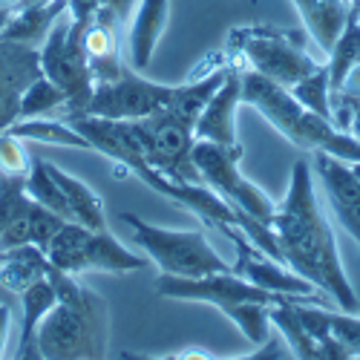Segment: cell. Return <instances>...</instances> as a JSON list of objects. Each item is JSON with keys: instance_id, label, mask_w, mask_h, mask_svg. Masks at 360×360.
I'll use <instances>...</instances> for the list:
<instances>
[{"instance_id": "6da1fadb", "label": "cell", "mask_w": 360, "mask_h": 360, "mask_svg": "<svg viewBox=\"0 0 360 360\" xmlns=\"http://www.w3.org/2000/svg\"><path fill=\"white\" fill-rule=\"evenodd\" d=\"M274 233L283 262L306 277L317 291H326L343 311H360V300L343 268L338 239L323 217L314 193V170L309 159H297L291 167L288 191L274 211Z\"/></svg>"}, {"instance_id": "7a4b0ae2", "label": "cell", "mask_w": 360, "mask_h": 360, "mask_svg": "<svg viewBox=\"0 0 360 360\" xmlns=\"http://www.w3.org/2000/svg\"><path fill=\"white\" fill-rule=\"evenodd\" d=\"M46 280L58 303L38 326V352L46 360L107 357L110 346V309L107 303L78 283V277L49 262Z\"/></svg>"}, {"instance_id": "3957f363", "label": "cell", "mask_w": 360, "mask_h": 360, "mask_svg": "<svg viewBox=\"0 0 360 360\" xmlns=\"http://www.w3.org/2000/svg\"><path fill=\"white\" fill-rule=\"evenodd\" d=\"M239 81H243V101L254 107L285 141L309 153L323 150L346 162H360V144L346 130H338L328 118L306 110L291 96V89L262 78L254 70H239Z\"/></svg>"}, {"instance_id": "277c9868", "label": "cell", "mask_w": 360, "mask_h": 360, "mask_svg": "<svg viewBox=\"0 0 360 360\" xmlns=\"http://www.w3.org/2000/svg\"><path fill=\"white\" fill-rule=\"evenodd\" d=\"M122 222L130 228L136 245L153 259L159 274H173V277H205L217 271H231V262H225L217 248L207 243L202 231H176V228H162L150 225L141 217L124 211Z\"/></svg>"}, {"instance_id": "5b68a950", "label": "cell", "mask_w": 360, "mask_h": 360, "mask_svg": "<svg viewBox=\"0 0 360 360\" xmlns=\"http://www.w3.org/2000/svg\"><path fill=\"white\" fill-rule=\"evenodd\" d=\"M46 259L72 277L93 274V271L130 274V271H141L147 265L144 257L124 248L107 228L93 231L78 222L61 225V231H58L52 236V243L46 245Z\"/></svg>"}, {"instance_id": "8992f818", "label": "cell", "mask_w": 360, "mask_h": 360, "mask_svg": "<svg viewBox=\"0 0 360 360\" xmlns=\"http://www.w3.org/2000/svg\"><path fill=\"white\" fill-rule=\"evenodd\" d=\"M89 23H78L64 12L49 29L46 41L41 44V72L61 86V93L67 96V110L64 112H84L86 101L93 96V70L86 61V49H84V35H86Z\"/></svg>"}, {"instance_id": "52a82bcc", "label": "cell", "mask_w": 360, "mask_h": 360, "mask_svg": "<svg viewBox=\"0 0 360 360\" xmlns=\"http://www.w3.org/2000/svg\"><path fill=\"white\" fill-rule=\"evenodd\" d=\"M228 46L248 64L245 70H254L285 89L320 67V61L306 52L303 44H297L280 29H233Z\"/></svg>"}, {"instance_id": "ba28073f", "label": "cell", "mask_w": 360, "mask_h": 360, "mask_svg": "<svg viewBox=\"0 0 360 360\" xmlns=\"http://www.w3.org/2000/svg\"><path fill=\"white\" fill-rule=\"evenodd\" d=\"M130 127L150 167H156L159 173L176 179V182H202L193 165V144H196L193 124L182 122L176 112L162 107L153 115L130 122Z\"/></svg>"}, {"instance_id": "9c48e42d", "label": "cell", "mask_w": 360, "mask_h": 360, "mask_svg": "<svg viewBox=\"0 0 360 360\" xmlns=\"http://www.w3.org/2000/svg\"><path fill=\"white\" fill-rule=\"evenodd\" d=\"M243 153L245 150H231V147H222L214 141H196L193 144V165L199 170L202 182L211 191H217L231 207L245 211L262 222H274L277 202L239 170Z\"/></svg>"}, {"instance_id": "30bf717a", "label": "cell", "mask_w": 360, "mask_h": 360, "mask_svg": "<svg viewBox=\"0 0 360 360\" xmlns=\"http://www.w3.org/2000/svg\"><path fill=\"white\" fill-rule=\"evenodd\" d=\"M170 96H173V84H159L124 67V72L118 78L98 81L93 86V96H89L84 112L118 118V122H136V118L153 115L156 110L167 107Z\"/></svg>"}, {"instance_id": "8fae6325", "label": "cell", "mask_w": 360, "mask_h": 360, "mask_svg": "<svg viewBox=\"0 0 360 360\" xmlns=\"http://www.w3.org/2000/svg\"><path fill=\"white\" fill-rule=\"evenodd\" d=\"M243 104V81L239 72L231 70L225 84L211 96V101L205 104V110L199 112L196 124H193V136L196 141H214L231 150H243L236 139V110Z\"/></svg>"}, {"instance_id": "7c38bea8", "label": "cell", "mask_w": 360, "mask_h": 360, "mask_svg": "<svg viewBox=\"0 0 360 360\" xmlns=\"http://www.w3.org/2000/svg\"><path fill=\"white\" fill-rule=\"evenodd\" d=\"M122 26H124V20L107 6H101L96 12L93 23L86 26L84 49H86V61H89V70H93L96 84L98 81H112V78H118L124 72V64H122Z\"/></svg>"}, {"instance_id": "4fadbf2b", "label": "cell", "mask_w": 360, "mask_h": 360, "mask_svg": "<svg viewBox=\"0 0 360 360\" xmlns=\"http://www.w3.org/2000/svg\"><path fill=\"white\" fill-rule=\"evenodd\" d=\"M170 18V0H139L130 26V67L144 72L153 61V52Z\"/></svg>"}, {"instance_id": "5bb4252c", "label": "cell", "mask_w": 360, "mask_h": 360, "mask_svg": "<svg viewBox=\"0 0 360 360\" xmlns=\"http://www.w3.org/2000/svg\"><path fill=\"white\" fill-rule=\"evenodd\" d=\"M297 6L300 18H303L309 38L317 44L320 52H328L335 46L338 35L343 32V26L354 9L352 0H291Z\"/></svg>"}, {"instance_id": "9a60e30c", "label": "cell", "mask_w": 360, "mask_h": 360, "mask_svg": "<svg viewBox=\"0 0 360 360\" xmlns=\"http://www.w3.org/2000/svg\"><path fill=\"white\" fill-rule=\"evenodd\" d=\"M64 12H67V0H46V4L20 6V9L12 12V18H9L4 32H0V38L41 49V44L49 35V29L55 26V20Z\"/></svg>"}, {"instance_id": "2e32d148", "label": "cell", "mask_w": 360, "mask_h": 360, "mask_svg": "<svg viewBox=\"0 0 360 360\" xmlns=\"http://www.w3.org/2000/svg\"><path fill=\"white\" fill-rule=\"evenodd\" d=\"M55 303H58V297H55V288H52V283L46 277L44 280H35L29 288L20 291L23 326H20V338H18L15 357H20V360L41 357V352H38V326H41V320L49 314V309Z\"/></svg>"}, {"instance_id": "e0dca14e", "label": "cell", "mask_w": 360, "mask_h": 360, "mask_svg": "<svg viewBox=\"0 0 360 360\" xmlns=\"http://www.w3.org/2000/svg\"><path fill=\"white\" fill-rule=\"evenodd\" d=\"M52 179L58 182V188H61L64 199H67V207H70V217L72 222L84 225V228H93V231H101L107 228V214H104V202L101 196L89 188L86 182H81V179L70 176L67 170H61L58 165L46 162Z\"/></svg>"}, {"instance_id": "ac0fdd59", "label": "cell", "mask_w": 360, "mask_h": 360, "mask_svg": "<svg viewBox=\"0 0 360 360\" xmlns=\"http://www.w3.org/2000/svg\"><path fill=\"white\" fill-rule=\"evenodd\" d=\"M46 251L38 245H18L12 251L0 254V285L20 294L23 288H29L35 280L46 277Z\"/></svg>"}, {"instance_id": "d6986e66", "label": "cell", "mask_w": 360, "mask_h": 360, "mask_svg": "<svg viewBox=\"0 0 360 360\" xmlns=\"http://www.w3.org/2000/svg\"><path fill=\"white\" fill-rule=\"evenodd\" d=\"M41 75V52L35 46L0 38V89H23Z\"/></svg>"}, {"instance_id": "ffe728a7", "label": "cell", "mask_w": 360, "mask_h": 360, "mask_svg": "<svg viewBox=\"0 0 360 360\" xmlns=\"http://www.w3.org/2000/svg\"><path fill=\"white\" fill-rule=\"evenodd\" d=\"M9 130H12L15 136H20L23 141H41V144H55V147L89 150L86 139L70 127L67 118H49V115L20 118V122H15Z\"/></svg>"}, {"instance_id": "44dd1931", "label": "cell", "mask_w": 360, "mask_h": 360, "mask_svg": "<svg viewBox=\"0 0 360 360\" xmlns=\"http://www.w3.org/2000/svg\"><path fill=\"white\" fill-rule=\"evenodd\" d=\"M357 64H360V9H352L335 46L326 52V70H328V81H332V93H338L346 72Z\"/></svg>"}, {"instance_id": "7402d4cb", "label": "cell", "mask_w": 360, "mask_h": 360, "mask_svg": "<svg viewBox=\"0 0 360 360\" xmlns=\"http://www.w3.org/2000/svg\"><path fill=\"white\" fill-rule=\"evenodd\" d=\"M271 326L280 332V338L288 343L294 357H303V360H320V349L314 343V338L306 332L303 320L297 314V303H280L271 306Z\"/></svg>"}, {"instance_id": "603a6c76", "label": "cell", "mask_w": 360, "mask_h": 360, "mask_svg": "<svg viewBox=\"0 0 360 360\" xmlns=\"http://www.w3.org/2000/svg\"><path fill=\"white\" fill-rule=\"evenodd\" d=\"M23 188H26V196L29 199H35L38 205L49 207V211H55L58 217H64L67 222H72L67 199H64L61 188H58V182L52 179V173L46 167V159H41V156L32 159V167H29V173L23 179Z\"/></svg>"}, {"instance_id": "cb8c5ba5", "label": "cell", "mask_w": 360, "mask_h": 360, "mask_svg": "<svg viewBox=\"0 0 360 360\" xmlns=\"http://www.w3.org/2000/svg\"><path fill=\"white\" fill-rule=\"evenodd\" d=\"M288 89L306 110H311V112H317V115H323V118L332 122V81H328L326 64H320L314 72H309L306 78H300Z\"/></svg>"}, {"instance_id": "d4e9b609", "label": "cell", "mask_w": 360, "mask_h": 360, "mask_svg": "<svg viewBox=\"0 0 360 360\" xmlns=\"http://www.w3.org/2000/svg\"><path fill=\"white\" fill-rule=\"evenodd\" d=\"M55 110H67V96L61 86H55L44 72L20 93V118L52 115Z\"/></svg>"}, {"instance_id": "484cf974", "label": "cell", "mask_w": 360, "mask_h": 360, "mask_svg": "<svg viewBox=\"0 0 360 360\" xmlns=\"http://www.w3.org/2000/svg\"><path fill=\"white\" fill-rule=\"evenodd\" d=\"M32 159H29L23 139L15 136L12 130L0 133V176L4 179H26Z\"/></svg>"}, {"instance_id": "4316f807", "label": "cell", "mask_w": 360, "mask_h": 360, "mask_svg": "<svg viewBox=\"0 0 360 360\" xmlns=\"http://www.w3.org/2000/svg\"><path fill=\"white\" fill-rule=\"evenodd\" d=\"M64 222H67L64 217H58L55 211H49V207H44L32 199V211H29V245H38L46 251V245L52 243V236L61 231Z\"/></svg>"}, {"instance_id": "83f0119b", "label": "cell", "mask_w": 360, "mask_h": 360, "mask_svg": "<svg viewBox=\"0 0 360 360\" xmlns=\"http://www.w3.org/2000/svg\"><path fill=\"white\" fill-rule=\"evenodd\" d=\"M328 323H332V335L354 354L360 357V314L357 311H328Z\"/></svg>"}, {"instance_id": "f1b7e54d", "label": "cell", "mask_w": 360, "mask_h": 360, "mask_svg": "<svg viewBox=\"0 0 360 360\" xmlns=\"http://www.w3.org/2000/svg\"><path fill=\"white\" fill-rule=\"evenodd\" d=\"M15 122H20V93L0 89V133H6Z\"/></svg>"}, {"instance_id": "f546056e", "label": "cell", "mask_w": 360, "mask_h": 360, "mask_svg": "<svg viewBox=\"0 0 360 360\" xmlns=\"http://www.w3.org/2000/svg\"><path fill=\"white\" fill-rule=\"evenodd\" d=\"M251 360H265V357H271V360H283V357H294L291 354V349H288V343L283 340V338H268L265 343H259L257 349H254V354H248Z\"/></svg>"}, {"instance_id": "4dcf8cb0", "label": "cell", "mask_w": 360, "mask_h": 360, "mask_svg": "<svg viewBox=\"0 0 360 360\" xmlns=\"http://www.w3.org/2000/svg\"><path fill=\"white\" fill-rule=\"evenodd\" d=\"M338 93L346 96V98H352V101H360V64L352 67V70L346 72V78L340 81V89H338Z\"/></svg>"}, {"instance_id": "1f68e13d", "label": "cell", "mask_w": 360, "mask_h": 360, "mask_svg": "<svg viewBox=\"0 0 360 360\" xmlns=\"http://www.w3.org/2000/svg\"><path fill=\"white\" fill-rule=\"evenodd\" d=\"M9 328H12V309H9L6 303H0V357H6Z\"/></svg>"}, {"instance_id": "d6a6232c", "label": "cell", "mask_w": 360, "mask_h": 360, "mask_svg": "<svg viewBox=\"0 0 360 360\" xmlns=\"http://www.w3.org/2000/svg\"><path fill=\"white\" fill-rule=\"evenodd\" d=\"M136 4L139 0H101V6H107V9H112L122 20H127L130 18V12H136Z\"/></svg>"}, {"instance_id": "836d02e7", "label": "cell", "mask_w": 360, "mask_h": 360, "mask_svg": "<svg viewBox=\"0 0 360 360\" xmlns=\"http://www.w3.org/2000/svg\"><path fill=\"white\" fill-rule=\"evenodd\" d=\"M357 144H360V104L354 107V115H352V122H349V130H346Z\"/></svg>"}, {"instance_id": "e575fe53", "label": "cell", "mask_w": 360, "mask_h": 360, "mask_svg": "<svg viewBox=\"0 0 360 360\" xmlns=\"http://www.w3.org/2000/svg\"><path fill=\"white\" fill-rule=\"evenodd\" d=\"M173 357H182L185 360V357H214V354L205 352V349H185V352H176Z\"/></svg>"}, {"instance_id": "d590c367", "label": "cell", "mask_w": 360, "mask_h": 360, "mask_svg": "<svg viewBox=\"0 0 360 360\" xmlns=\"http://www.w3.org/2000/svg\"><path fill=\"white\" fill-rule=\"evenodd\" d=\"M9 18H12V9H0V32H4V29H6Z\"/></svg>"}, {"instance_id": "8d00e7d4", "label": "cell", "mask_w": 360, "mask_h": 360, "mask_svg": "<svg viewBox=\"0 0 360 360\" xmlns=\"http://www.w3.org/2000/svg\"><path fill=\"white\" fill-rule=\"evenodd\" d=\"M20 4H23V0H0V9H12L15 12Z\"/></svg>"}, {"instance_id": "74e56055", "label": "cell", "mask_w": 360, "mask_h": 360, "mask_svg": "<svg viewBox=\"0 0 360 360\" xmlns=\"http://www.w3.org/2000/svg\"><path fill=\"white\" fill-rule=\"evenodd\" d=\"M349 165H352V173H354V179L360 182V162H349Z\"/></svg>"}, {"instance_id": "f35d334b", "label": "cell", "mask_w": 360, "mask_h": 360, "mask_svg": "<svg viewBox=\"0 0 360 360\" xmlns=\"http://www.w3.org/2000/svg\"><path fill=\"white\" fill-rule=\"evenodd\" d=\"M32 4H46V0H23L20 6H32ZM20 6H18V9H20Z\"/></svg>"}, {"instance_id": "ab89813d", "label": "cell", "mask_w": 360, "mask_h": 360, "mask_svg": "<svg viewBox=\"0 0 360 360\" xmlns=\"http://www.w3.org/2000/svg\"><path fill=\"white\" fill-rule=\"evenodd\" d=\"M357 251H360V243H357Z\"/></svg>"}]
</instances>
